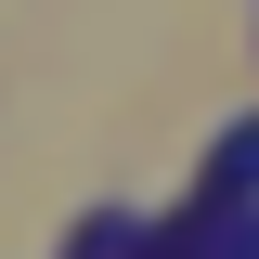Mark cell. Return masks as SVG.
I'll return each mask as SVG.
<instances>
[{
  "label": "cell",
  "mask_w": 259,
  "mask_h": 259,
  "mask_svg": "<svg viewBox=\"0 0 259 259\" xmlns=\"http://www.w3.org/2000/svg\"><path fill=\"white\" fill-rule=\"evenodd\" d=\"M182 259H259V194H246V207H207Z\"/></svg>",
  "instance_id": "cell-2"
},
{
  "label": "cell",
  "mask_w": 259,
  "mask_h": 259,
  "mask_svg": "<svg viewBox=\"0 0 259 259\" xmlns=\"http://www.w3.org/2000/svg\"><path fill=\"white\" fill-rule=\"evenodd\" d=\"M246 194H259V117L233 130L221 156H207V207H246Z\"/></svg>",
  "instance_id": "cell-1"
}]
</instances>
